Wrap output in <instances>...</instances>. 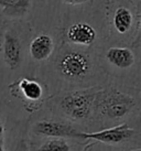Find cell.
Listing matches in <instances>:
<instances>
[{"label":"cell","mask_w":141,"mask_h":151,"mask_svg":"<svg viewBox=\"0 0 141 151\" xmlns=\"http://www.w3.org/2000/svg\"><path fill=\"white\" fill-rule=\"evenodd\" d=\"M61 75L68 81H78L88 75L91 68V61L87 53L77 50L64 52L58 62Z\"/></svg>","instance_id":"obj_3"},{"label":"cell","mask_w":141,"mask_h":151,"mask_svg":"<svg viewBox=\"0 0 141 151\" xmlns=\"http://www.w3.org/2000/svg\"><path fill=\"white\" fill-rule=\"evenodd\" d=\"M135 134V130L128 124H120L118 126L112 127L108 129L95 131V132H85L81 131V139L83 140H95L97 142L106 145H118L127 141Z\"/></svg>","instance_id":"obj_4"},{"label":"cell","mask_w":141,"mask_h":151,"mask_svg":"<svg viewBox=\"0 0 141 151\" xmlns=\"http://www.w3.org/2000/svg\"><path fill=\"white\" fill-rule=\"evenodd\" d=\"M2 134H4V125H2V122L0 120V140L2 138Z\"/></svg>","instance_id":"obj_16"},{"label":"cell","mask_w":141,"mask_h":151,"mask_svg":"<svg viewBox=\"0 0 141 151\" xmlns=\"http://www.w3.org/2000/svg\"><path fill=\"white\" fill-rule=\"evenodd\" d=\"M16 151H29V149H28L27 143H25L23 140H21L20 142H19V145H18L17 150H16Z\"/></svg>","instance_id":"obj_14"},{"label":"cell","mask_w":141,"mask_h":151,"mask_svg":"<svg viewBox=\"0 0 141 151\" xmlns=\"http://www.w3.org/2000/svg\"><path fill=\"white\" fill-rule=\"evenodd\" d=\"M0 151H4V147H2V142H1V140H0Z\"/></svg>","instance_id":"obj_17"},{"label":"cell","mask_w":141,"mask_h":151,"mask_svg":"<svg viewBox=\"0 0 141 151\" xmlns=\"http://www.w3.org/2000/svg\"><path fill=\"white\" fill-rule=\"evenodd\" d=\"M133 23V16L128 8L119 7L116 9L112 18V24L117 32L124 34L131 29Z\"/></svg>","instance_id":"obj_11"},{"label":"cell","mask_w":141,"mask_h":151,"mask_svg":"<svg viewBox=\"0 0 141 151\" xmlns=\"http://www.w3.org/2000/svg\"><path fill=\"white\" fill-rule=\"evenodd\" d=\"M136 105V101L131 95L119 89H99L96 97L95 114L108 120H119L128 116Z\"/></svg>","instance_id":"obj_1"},{"label":"cell","mask_w":141,"mask_h":151,"mask_svg":"<svg viewBox=\"0 0 141 151\" xmlns=\"http://www.w3.org/2000/svg\"><path fill=\"white\" fill-rule=\"evenodd\" d=\"M106 59L109 63L118 68H129L135 63V54L128 47L112 46L106 52Z\"/></svg>","instance_id":"obj_9"},{"label":"cell","mask_w":141,"mask_h":151,"mask_svg":"<svg viewBox=\"0 0 141 151\" xmlns=\"http://www.w3.org/2000/svg\"><path fill=\"white\" fill-rule=\"evenodd\" d=\"M99 89L89 88L65 94L60 101V107L68 119L85 122L95 114L96 97Z\"/></svg>","instance_id":"obj_2"},{"label":"cell","mask_w":141,"mask_h":151,"mask_svg":"<svg viewBox=\"0 0 141 151\" xmlns=\"http://www.w3.org/2000/svg\"><path fill=\"white\" fill-rule=\"evenodd\" d=\"M130 151H141V148H138V149H133V150H130Z\"/></svg>","instance_id":"obj_18"},{"label":"cell","mask_w":141,"mask_h":151,"mask_svg":"<svg viewBox=\"0 0 141 151\" xmlns=\"http://www.w3.org/2000/svg\"><path fill=\"white\" fill-rule=\"evenodd\" d=\"M4 58L10 68H17L21 63V42L17 34L6 31L4 34Z\"/></svg>","instance_id":"obj_6"},{"label":"cell","mask_w":141,"mask_h":151,"mask_svg":"<svg viewBox=\"0 0 141 151\" xmlns=\"http://www.w3.org/2000/svg\"><path fill=\"white\" fill-rule=\"evenodd\" d=\"M140 38H141V20H140Z\"/></svg>","instance_id":"obj_19"},{"label":"cell","mask_w":141,"mask_h":151,"mask_svg":"<svg viewBox=\"0 0 141 151\" xmlns=\"http://www.w3.org/2000/svg\"><path fill=\"white\" fill-rule=\"evenodd\" d=\"M53 50V39L49 34H39L30 43V54L35 61H44L49 59Z\"/></svg>","instance_id":"obj_8"},{"label":"cell","mask_w":141,"mask_h":151,"mask_svg":"<svg viewBox=\"0 0 141 151\" xmlns=\"http://www.w3.org/2000/svg\"><path fill=\"white\" fill-rule=\"evenodd\" d=\"M18 89L25 99L31 101H39L43 96V88L41 84L33 80L21 78L17 83Z\"/></svg>","instance_id":"obj_10"},{"label":"cell","mask_w":141,"mask_h":151,"mask_svg":"<svg viewBox=\"0 0 141 151\" xmlns=\"http://www.w3.org/2000/svg\"><path fill=\"white\" fill-rule=\"evenodd\" d=\"M34 134L50 138H75L81 139V131L68 124L52 120H42L33 127Z\"/></svg>","instance_id":"obj_5"},{"label":"cell","mask_w":141,"mask_h":151,"mask_svg":"<svg viewBox=\"0 0 141 151\" xmlns=\"http://www.w3.org/2000/svg\"><path fill=\"white\" fill-rule=\"evenodd\" d=\"M4 12L10 17L23 16L31 6V0H0Z\"/></svg>","instance_id":"obj_12"},{"label":"cell","mask_w":141,"mask_h":151,"mask_svg":"<svg viewBox=\"0 0 141 151\" xmlns=\"http://www.w3.org/2000/svg\"><path fill=\"white\" fill-rule=\"evenodd\" d=\"M70 147L66 140L61 138H51L43 142L37 151H70Z\"/></svg>","instance_id":"obj_13"},{"label":"cell","mask_w":141,"mask_h":151,"mask_svg":"<svg viewBox=\"0 0 141 151\" xmlns=\"http://www.w3.org/2000/svg\"><path fill=\"white\" fill-rule=\"evenodd\" d=\"M67 39L70 43L76 45L89 46L96 40L95 29L88 23L78 22L72 24L67 30Z\"/></svg>","instance_id":"obj_7"},{"label":"cell","mask_w":141,"mask_h":151,"mask_svg":"<svg viewBox=\"0 0 141 151\" xmlns=\"http://www.w3.org/2000/svg\"><path fill=\"white\" fill-rule=\"evenodd\" d=\"M65 4H73V6H75V4H85L87 0H63Z\"/></svg>","instance_id":"obj_15"}]
</instances>
